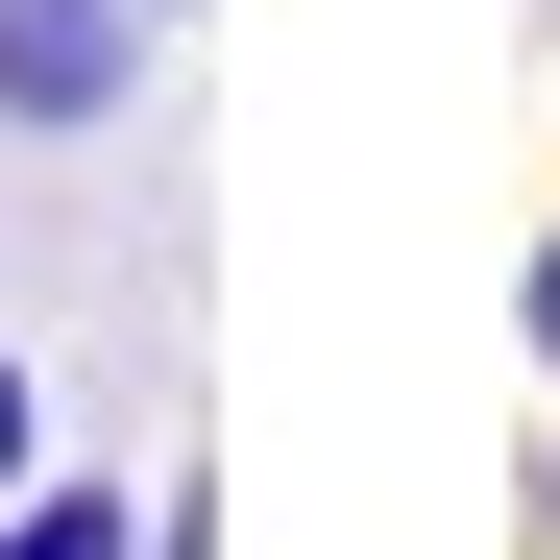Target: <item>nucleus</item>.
<instances>
[{"label": "nucleus", "instance_id": "nucleus-3", "mask_svg": "<svg viewBox=\"0 0 560 560\" xmlns=\"http://www.w3.org/2000/svg\"><path fill=\"white\" fill-rule=\"evenodd\" d=\"M25 488H49V365L0 341V512H25Z\"/></svg>", "mask_w": 560, "mask_h": 560}, {"label": "nucleus", "instance_id": "nucleus-4", "mask_svg": "<svg viewBox=\"0 0 560 560\" xmlns=\"http://www.w3.org/2000/svg\"><path fill=\"white\" fill-rule=\"evenodd\" d=\"M536 390H560V220H536Z\"/></svg>", "mask_w": 560, "mask_h": 560}, {"label": "nucleus", "instance_id": "nucleus-1", "mask_svg": "<svg viewBox=\"0 0 560 560\" xmlns=\"http://www.w3.org/2000/svg\"><path fill=\"white\" fill-rule=\"evenodd\" d=\"M147 98V0H0V122L73 147V122H122Z\"/></svg>", "mask_w": 560, "mask_h": 560}, {"label": "nucleus", "instance_id": "nucleus-2", "mask_svg": "<svg viewBox=\"0 0 560 560\" xmlns=\"http://www.w3.org/2000/svg\"><path fill=\"white\" fill-rule=\"evenodd\" d=\"M0 560H147V536H122V488H25V512H0Z\"/></svg>", "mask_w": 560, "mask_h": 560}, {"label": "nucleus", "instance_id": "nucleus-5", "mask_svg": "<svg viewBox=\"0 0 560 560\" xmlns=\"http://www.w3.org/2000/svg\"><path fill=\"white\" fill-rule=\"evenodd\" d=\"M536 536H560V463H536Z\"/></svg>", "mask_w": 560, "mask_h": 560}]
</instances>
